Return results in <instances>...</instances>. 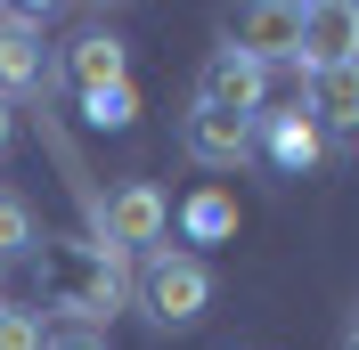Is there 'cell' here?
Returning <instances> with one entry per match:
<instances>
[{
	"label": "cell",
	"mask_w": 359,
	"mask_h": 350,
	"mask_svg": "<svg viewBox=\"0 0 359 350\" xmlns=\"http://www.w3.org/2000/svg\"><path fill=\"white\" fill-rule=\"evenodd\" d=\"M41 293L66 326L107 334V318L131 302V261L98 237H41Z\"/></svg>",
	"instance_id": "6da1fadb"
},
{
	"label": "cell",
	"mask_w": 359,
	"mask_h": 350,
	"mask_svg": "<svg viewBox=\"0 0 359 350\" xmlns=\"http://www.w3.org/2000/svg\"><path fill=\"white\" fill-rule=\"evenodd\" d=\"M41 309H17V302H0V350H41Z\"/></svg>",
	"instance_id": "5bb4252c"
},
{
	"label": "cell",
	"mask_w": 359,
	"mask_h": 350,
	"mask_svg": "<svg viewBox=\"0 0 359 350\" xmlns=\"http://www.w3.org/2000/svg\"><path fill=\"white\" fill-rule=\"evenodd\" d=\"M302 114H311L318 131H359V66L302 74Z\"/></svg>",
	"instance_id": "8fae6325"
},
{
	"label": "cell",
	"mask_w": 359,
	"mask_h": 350,
	"mask_svg": "<svg viewBox=\"0 0 359 350\" xmlns=\"http://www.w3.org/2000/svg\"><path fill=\"white\" fill-rule=\"evenodd\" d=\"M253 139H262V155L278 163V172H311L318 155H327V131H318L302 106H286V114H253Z\"/></svg>",
	"instance_id": "9c48e42d"
},
{
	"label": "cell",
	"mask_w": 359,
	"mask_h": 350,
	"mask_svg": "<svg viewBox=\"0 0 359 350\" xmlns=\"http://www.w3.org/2000/svg\"><path fill=\"white\" fill-rule=\"evenodd\" d=\"M41 350H114V342H107V334H90V326H66V334H49Z\"/></svg>",
	"instance_id": "2e32d148"
},
{
	"label": "cell",
	"mask_w": 359,
	"mask_h": 350,
	"mask_svg": "<svg viewBox=\"0 0 359 350\" xmlns=\"http://www.w3.org/2000/svg\"><path fill=\"white\" fill-rule=\"evenodd\" d=\"M351 334H359V309H351Z\"/></svg>",
	"instance_id": "d6986e66"
},
{
	"label": "cell",
	"mask_w": 359,
	"mask_h": 350,
	"mask_svg": "<svg viewBox=\"0 0 359 350\" xmlns=\"http://www.w3.org/2000/svg\"><path fill=\"white\" fill-rule=\"evenodd\" d=\"M0 302H8V293H0Z\"/></svg>",
	"instance_id": "ffe728a7"
},
{
	"label": "cell",
	"mask_w": 359,
	"mask_h": 350,
	"mask_svg": "<svg viewBox=\"0 0 359 350\" xmlns=\"http://www.w3.org/2000/svg\"><path fill=\"white\" fill-rule=\"evenodd\" d=\"M221 49L253 57V66H294V49H302V8H286V0H253V8H237V17L221 24Z\"/></svg>",
	"instance_id": "277c9868"
},
{
	"label": "cell",
	"mask_w": 359,
	"mask_h": 350,
	"mask_svg": "<svg viewBox=\"0 0 359 350\" xmlns=\"http://www.w3.org/2000/svg\"><path fill=\"white\" fill-rule=\"evenodd\" d=\"M49 90V57H41V17L33 8H0V98L17 106Z\"/></svg>",
	"instance_id": "52a82bcc"
},
{
	"label": "cell",
	"mask_w": 359,
	"mask_h": 350,
	"mask_svg": "<svg viewBox=\"0 0 359 350\" xmlns=\"http://www.w3.org/2000/svg\"><path fill=\"white\" fill-rule=\"evenodd\" d=\"M343 350H359V334H343Z\"/></svg>",
	"instance_id": "ac0fdd59"
},
{
	"label": "cell",
	"mask_w": 359,
	"mask_h": 350,
	"mask_svg": "<svg viewBox=\"0 0 359 350\" xmlns=\"http://www.w3.org/2000/svg\"><path fill=\"white\" fill-rule=\"evenodd\" d=\"M82 114H90V122H98V131H123V122H131V114H139V90L123 82V90H107V98H82Z\"/></svg>",
	"instance_id": "9a60e30c"
},
{
	"label": "cell",
	"mask_w": 359,
	"mask_h": 350,
	"mask_svg": "<svg viewBox=\"0 0 359 350\" xmlns=\"http://www.w3.org/2000/svg\"><path fill=\"white\" fill-rule=\"evenodd\" d=\"M90 237L114 244L123 261H139V253H156V244L172 237V204H163L147 179H123L107 196H90Z\"/></svg>",
	"instance_id": "3957f363"
},
{
	"label": "cell",
	"mask_w": 359,
	"mask_h": 350,
	"mask_svg": "<svg viewBox=\"0 0 359 350\" xmlns=\"http://www.w3.org/2000/svg\"><path fill=\"white\" fill-rule=\"evenodd\" d=\"M8 139H17V106L0 98V155H8Z\"/></svg>",
	"instance_id": "e0dca14e"
},
{
	"label": "cell",
	"mask_w": 359,
	"mask_h": 350,
	"mask_svg": "<svg viewBox=\"0 0 359 350\" xmlns=\"http://www.w3.org/2000/svg\"><path fill=\"white\" fill-rule=\"evenodd\" d=\"M180 228H188V244H221L229 228H237V204H229L221 188H204V196H188V212H180Z\"/></svg>",
	"instance_id": "7c38bea8"
},
{
	"label": "cell",
	"mask_w": 359,
	"mask_h": 350,
	"mask_svg": "<svg viewBox=\"0 0 359 350\" xmlns=\"http://www.w3.org/2000/svg\"><path fill=\"white\" fill-rule=\"evenodd\" d=\"M131 302L147 309V326H196L204 302H212V269L196 261V253H172V244H156V253H139L131 269Z\"/></svg>",
	"instance_id": "7a4b0ae2"
},
{
	"label": "cell",
	"mask_w": 359,
	"mask_h": 350,
	"mask_svg": "<svg viewBox=\"0 0 359 350\" xmlns=\"http://www.w3.org/2000/svg\"><path fill=\"white\" fill-rule=\"evenodd\" d=\"M17 253H33V204L17 188H0V269L17 261Z\"/></svg>",
	"instance_id": "4fadbf2b"
},
{
	"label": "cell",
	"mask_w": 359,
	"mask_h": 350,
	"mask_svg": "<svg viewBox=\"0 0 359 350\" xmlns=\"http://www.w3.org/2000/svg\"><path fill=\"white\" fill-rule=\"evenodd\" d=\"M302 74L327 66H359V0H311L302 8V49H294Z\"/></svg>",
	"instance_id": "8992f818"
},
{
	"label": "cell",
	"mask_w": 359,
	"mask_h": 350,
	"mask_svg": "<svg viewBox=\"0 0 359 350\" xmlns=\"http://www.w3.org/2000/svg\"><path fill=\"white\" fill-rule=\"evenodd\" d=\"M269 98V66H253V57H237V49H212L196 66V106L212 114H237V122H253Z\"/></svg>",
	"instance_id": "5b68a950"
},
{
	"label": "cell",
	"mask_w": 359,
	"mask_h": 350,
	"mask_svg": "<svg viewBox=\"0 0 359 350\" xmlns=\"http://www.w3.org/2000/svg\"><path fill=\"white\" fill-rule=\"evenodd\" d=\"M66 82L82 90V98H107V90L131 82V57H123V41L114 33H82V41L66 49Z\"/></svg>",
	"instance_id": "30bf717a"
},
{
	"label": "cell",
	"mask_w": 359,
	"mask_h": 350,
	"mask_svg": "<svg viewBox=\"0 0 359 350\" xmlns=\"http://www.w3.org/2000/svg\"><path fill=\"white\" fill-rule=\"evenodd\" d=\"M180 155L204 163V172H237V163L253 155V122L212 114V106H188V114H180Z\"/></svg>",
	"instance_id": "ba28073f"
}]
</instances>
